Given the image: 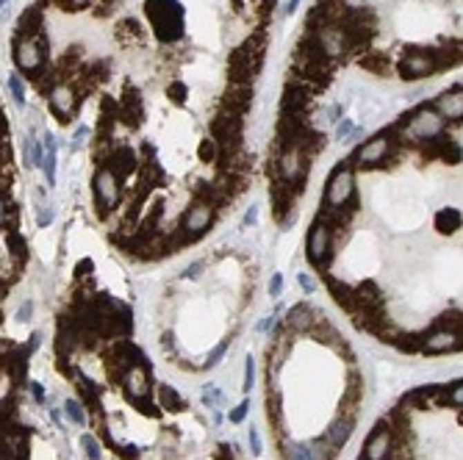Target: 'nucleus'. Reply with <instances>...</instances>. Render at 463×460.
<instances>
[{
  "instance_id": "nucleus-12",
  "label": "nucleus",
  "mask_w": 463,
  "mask_h": 460,
  "mask_svg": "<svg viewBox=\"0 0 463 460\" xmlns=\"http://www.w3.org/2000/svg\"><path fill=\"white\" fill-rule=\"evenodd\" d=\"M81 95L67 84V81H62L50 95H48V103H50V111L56 114V119L59 122H64V125H70L73 122V117H75V111H78V106H81Z\"/></svg>"
},
{
  "instance_id": "nucleus-59",
  "label": "nucleus",
  "mask_w": 463,
  "mask_h": 460,
  "mask_svg": "<svg viewBox=\"0 0 463 460\" xmlns=\"http://www.w3.org/2000/svg\"><path fill=\"white\" fill-rule=\"evenodd\" d=\"M256 219H258V211H256V208H250V211L245 213V224H256Z\"/></svg>"
},
{
  "instance_id": "nucleus-55",
  "label": "nucleus",
  "mask_w": 463,
  "mask_h": 460,
  "mask_svg": "<svg viewBox=\"0 0 463 460\" xmlns=\"http://www.w3.org/2000/svg\"><path fill=\"white\" fill-rule=\"evenodd\" d=\"M31 311H34V303H23L20 305V311H17V319L23 322V319H28L31 316Z\"/></svg>"
},
{
  "instance_id": "nucleus-36",
  "label": "nucleus",
  "mask_w": 463,
  "mask_h": 460,
  "mask_svg": "<svg viewBox=\"0 0 463 460\" xmlns=\"http://www.w3.org/2000/svg\"><path fill=\"white\" fill-rule=\"evenodd\" d=\"M42 169H45V178H48V183L53 186V183H56V150H45Z\"/></svg>"
},
{
  "instance_id": "nucleus-21",
  "label": "nucleus",
  "mask_w": 463,
  "mask_h": 460,
  "mask_svg": "<svg viewBox=\"0 0 463 460\" xmlns=\"http://www.w3.org/2000/svg\"><path fill=\"white\" fill-rule=\"evenodd\" d=\"M15 37H26V39H39L45 37V12L42 6H28L20 20H17V34Z\"/></svg>"
},
{
  "instance_id": "nucleus-11",
  "label": "nucleus",
  "mask_w": 463,
  "mask_h": 460,
  "mask_svg": "<svg viewBox=\"0 0 463 460\" xmlns=\"http://www.w3.org/2000/svg\"><path fill=\"white\" fill-rule=\"evenodd\" d=\"M316 106V95L300 84H292L286 81L283 86V95H281V114H289V117H303L308 119L311 111Z\"/></svg>"
},
{
  "instance_id": "nucleus-25",
  "label": "nucleus",
  "mask_w": 463,
  "mask_h": 460,
  "mask_svg": "<svg viewBox=\"0 0 463 460\" xmlns=\"http://www.w3.org/2000/svg\"><path fill=\"white\" fill-rule=\"evenodd\" d=\"M433 224H435L438 233L449 236V233H455V230L463 227V213L457 208H438L435 216H433Z\"/></svg>"
},
{
  "instance_id": "nucleus-8",
  "label": "nucleus",
  "mask_w": 463,
  "mask_h": 460,
  "mask_svg": "<svg viewBox=\"0 0 463 460\" xmlns=\"http://www.w3.org/2000/svg\"><path fill=\"white\" fill-rule=\"evenodd\" d=\"M122 183H120V178L108 169V166H100L97 172H95V178H92V189H95V208H97V216L106 222L108 216H111V208H114V202L120 200V194H122V189H120Z\"/></svg>"
},
{
  "instance_id": "nucleus-13",
  "label": "nucleus",
  "mask_w": 463,
  "mask_h": 460,
  "mask_svg": "<svg viewBox=\"0 0 463 460\" xmlns=\"http://www.w3.org/2000/svg\"><path fill=\"white\" fill-rule=\"evenodd\" d=\"M253 106V86L227 84V92L216 100V114H239L245 117Z\"/></svg>"
},
{
  "instance_id": "nucleus-37",
  "label": "nucleus",
  "mask_w": 463,
  "mask_h": 460,
  "mask_svg": "<svg viewBox=\"0 0 463 460\" xmlns=\"http://www.w3.org/2000/svg\"><path fill=\"white\" fill-rule=\"evenodd\" d=\"M167 95H169V100H172L175 106H183V103H186V86H183V81H172V84L167 86Z\"/></svg>"
},
{
  "instance_id": "nucleus-44",
  "label": "nucleus",
  "mask_w": 463,
  "mask_h": 460,
  "mask_svg": "<svg viewBox=\"0 0 463 460\" xmlns=\"http://www.w3.org/2000/svg\"><path fill=\"white\" fill-rule=\"evenodd\" d=\"M352 131H355L352 119H339V125H336V136H339V142H341V139H350Z\"/></svg>"
},
{
  "instance_id": "nucleus-26",
  "label": "nucleus",
  "mask_w": 463,
  "mask_h": 460,
  "mask_svg": "<svg viewBox=\"0 0 463 460\" xmlns=\"http://www.w3.org/2000/svg\"><path fill=\"white\" fill-rule=\"evenodd\" d=\"M358 64H361V70H366V73H375V75H391V59L386 56V53H377V50H369V53H363L361 59H358Z\"/></svg>"
},
{
  "instance_id": "nucleus-34",
  "label": "nucleus",
  "mask_w": 463,
  "mask_h": 460,
  "mask_svg": "<svg viewBox=\"0 0 463 460\" xmlns=\"http://www.w3.org/2000/svg\"><path fill=\"white\" fill-rule=\"evenodd\" d=\"M219 144L214 142V139H202L200 144H197V158L202 161V164H216L219 161Z\"/></svg>"
},
{
  "instance_id": "nucleus-43",
  "label": "nucleus",
  "mask_w": 463,
  "mask_h": 460,
  "mask_svg": "<svg viewBox=\"0 0 463 460\" xmlns=\"http://www.w3.org/2000/svg\"><path fill=\"white\" fill-rule=\"evenodd\" d=\"M253 383H256V363H253V358H247L245 361V391H250Z\"/></svg>"
},
{
  "instance_id": "nucleus-27",
  "label": "nucleus",
  "mask_w": 463,
  "mask_h": 460,
  "mask_svg": "<svg viewBox=\"0 0 463 460\" xmlns=\"http://www.w3.org/2000/svg\"><path fill=\"white\" fill-rule=\"evenodd\" d=\"M352 427H355V421H350V419H341V416H336L333 421H330V427H328V438L336 443V446H344L347 441H350V435H352Z\"/></svg>"
},
{
  "instance_id": "nucleus-16",
  "label": "nucleus",
  "mask_w": 463,
  "mask_h": 460,
  "mask_svg": "<svg viewBox=\"0 0 463 460\" xmlns=\"http://www.w3.org/2000/svg\"><path fill=\"white\" fill-rule=\"evenodd\" d=\"M463 338L452 330H430L424 333V352L427 355H444V352H460Z\"/></svg>"
},
{
  "instance_id": "nucleus-57",
  "label": "nucleus",
  "mask_w": 463,
  "mask_h": 460,
  "mask_svg": "<svg viewBox=\"0 0 463 460\" xmlns=\"http://www.w3.org/2000/svg\"><path fill=\"white\" fill-rule=\"evenodd\" d=\"M28 385H31V394H34V399H37V402H42V399H45V391H42V385H39V383H28Z\"/></svg>"
},
{
  "instance_id": "nucleus-49",
  "label": "nucleus",
  "mask_w": 463,
  "mask_h": 460,
  "mask_svg": "<svg viewBox=\"0 0 463 460\" xmlns=\"http://www.w3.org/2000/svg\"><path fill=\"white\" fill-rule=\"evenodd\" d=\"M452 405H460V408H463V380L452 383Z\"/></svg>"
},
{
  "instance_id": "nucleus-48",
  "label": "nucleus",
  "mask_w": 463,
  "mask_h": 460,
  "mask_svg": "<svg viewBox=\"0 0 463 460\" xmlns=\"http://www.w3.org/2000/svg\"><path fill=\"white\" fill-rule=\"evenodd\" d=\"M297 280H300V286H303V291H308V294H311V291L316 289V283H314V278H311L308 272H300V275H297Z\"/></svg>"
},
{
  "instance_id": "nucleus-7",
  "label": "nucleus",
  "mask_w": 463,
  "mask_h": 460,
  "mask_svg": "<svg viewBox=\"0 0 463 460\" xmlns=\"http://www.w3.org/2000/svg\"><path fill=\"white\" fill-rule=\"evenodd\" d=\"M397 73H399V78H405V81H419V78H427V75L441 73V67H438V59H435L433 48H410V50L397 61Z\"/></svg>"
},
{
  "instance_id": "nucleus-51",
  "label": "nucleus",
  "mask_w": 463,
  "mask_h": 460,
  "mask_svg": "<svg viewBox=\"0 0 463 460\" xmlns=\"http://www.w3.org/2000/svg\"><path fill=\"white\" fill-rule=\"evenodd\" d=\"M161 347L172 352V347H175V333H172V330H164V333H161Z\"/></svg>"
},
{
  "instance_id": "nucleus-32",
  "label": "nucleus",
  "mask_w": 463,
  "mask_h": 460,
  "mask_svg": "<svg viewBox=\"0 0 463 460\" xmlns=\"http://www.w3.org/2000/svg\"><path fill=\"white\" fill-rule=\"evenodd\" d=\"M281 454L283 460H314L311 457V443H283L281 446Z\"/></svg>"
},
{
  "instance_id": "nucleus-2",
  "label": "nucleus",
  "mask_w": 463,
  "mask_h": 460,
  "mask_svg": "<svg viewBox=\"0 0 463 460\" xmlns=\"http://www.w3.org/2000/svg\"><path fill=\"white\" fill-rule=\"evenodd\" d=\"M144 15L164 45H175L178 39H183V6L178 0H147Z\"/></svg>"
},
{
  "instance_id": "nucleus-39",
  "label": "nucleus",
  "mask_w": 463,
  "mask_h": 460,
  "mask_svg": "<svg viewBox=\"0 0 463 460\" xmlns=\"http://www.w3.org/2000/svg\"><path fill=\"white\" fill-rule=\"evenodd\" d=\"M9 89H12V97L17 106H26V89H23V81L20 75H9Z\"/></svg>"
},
{
  "instance_id": "nucleus-58",
  "label": "nucleus",
  "mask_w": 463,
  "mask_h": 460,
  "mask_svg": "<svg viewBox=\"0 0 463 460\" xmlns=\"http://www.w3.org/2000/svg\"><path fill=\"white\" fill-rule=\"evenodd\" d=\"M50 219H53V211H50V208H42V211H39V224H48Z\"/></svg>"
},
{
  "instance_id": "nucleus-47",
  "label": "nucleus",
  "mask_w": 463,
  "mask_h": 460,
  "mask_svg": "<svg viewBox=\"0 0 463 460\" xmlns=\"http://www.w3.org/2000/svg\"><path fill=\"white\" fill-rule=\"evenodd\" d=\"M328 119H330V122L344 119V106H341V103H333V106L328 108Z\"/></svg>"
},
{
  "instance_id": "nucleus-30",
  "label": "nucleus",
  "mask_w": 463,
  "mask_h": 460,
  "mask_svg": "<svg viewBox=\"0 0 463 460\" xmlns=\"http://www.w3.org/2000/svg\"><path fill=\"white\" fill-rule=\"evenodd\" d=\"M158 402H161V408H167V410H183V408H186L183 396H180L172 385H167V383L158 385Z\"/></svg>"
},
{
  "instance_id": "nucleus-41",
  "label": "nucleus",
  "mask_w": 463,
  "mask_h": 460,
  "mask_svg": "<svg viewBox=\"0 0 463 460\" xmlns=\"http://www.w3.org/2000/svg\"><path fill=\"white\" fill-rule=\"evenodd\" d=\"M95 269V264H92V258H84V261H78V267H75V280L78 283H86V280H92V272Z\"/></svg>"
},
{
  "instance_id": "nucleus-18",
  "label": "nucleus",
  "mask_w": 463,
  "mask_h": 460,
  "mask_svg": "<svg viewBox=\"0 0 463 460\" xmlns=\"http://www.w3.org/2000/svg\"><path fill=\"white\" fill-rule=\"evenodd\" d=\"M391 441H394V435H391L386 419H380V421L375 424V432L366 438L363 454H366L369 460H383V457L388 454V449H391Z\"/></svg>"
},
{
  "instance_id": "nucleus-20",
  "label": "nucleus",
  "mask_w": 463,
  "mask_h": 460,
  "mask_svg": "<svg viewBox=\"0 0 463 460\" xmlns=\"http://www.w3.org/2000/svg\"><path fill=\"white\" fill-rule=\"evenodd\" d=\"M433 106H435V111H438L444 119H449V122H463V86L449 89V92H441Z\"/></svg>"
},
{
  "instance_id": "nucleus-17",
  "label": "nucleus",
  "mask_w": 463,
  "mask_h": 460,
  "mask_svg": "<svg viewBox=\"0 0 463 460\" xmlns=\"http://www.w3.org/2000/svg\"><path fill=\"white\" fill-rule=\"evenodd\" d=\"M108 169L120 178V183H125L136 169H139V155L128 147V144H117L114 153H111V161H108Z\"/></svg>"
},
{
  "instance_id": "nucleus-14",
  "label": "nucleus",
  "mask_w": 463,
  "mask_h": 460,
  "mask_svg": "<svg viewBox=\"0 0 463 460\" xmlns=\"http://www.w3.org/2000/svg\"><path fill=\"white\" fill-rule=\"evenodd\" d=\"M214 219H216V208H211V205H205V202L194 200V202L189 205V211L180 216V227L202 239V233H205V230L214 224Z\"/></svg>"
},
{
  "instance_id": "nucleus-56",
  "label": "nucleus",
  "mask_w": 463,
  "mask_h": 460,
  "mask_svg": "<svg viewBox=\"0 0 463 460\" xmlns=\"http://www.w3.org/2000/svg\"><path fill=\"white\" fill-rule=\"evenodd\" d=\"M275 325H278V322H275V316H267V319L258 325V330H261V333H267V330H275Z\"/></svg>"
},
{
  "instance_id": "nucleus-10",
  "label": "nucleus",
  "mask_w": 463,
  "mask_h": 460,
  "mask_svg": "<svg viewBox=\"0 0 463 460\" xmlns=\"http://www.w3.org/2000/svg\"><path fill=\"white\" fill-rule=\"evenodd\" d=\"M314 37H316V42H319V48L325 50V56L330 59V61H347V59H352V45H350V34H347V28H341V26H325V28H319V31H311Z\"/></svg>"
},
{
  "instance_id": "nucleus-19",
  "label": "nucleus",
  "mask_w": 463,
  "mask_h": 460,
  "mask_svg": "<svg viewBox=\"0 0 463 460\" xmlns=\"http://www.w3.org/2000/svg\"><path fill=\"white\" fill-rule=\"evenodd\" d=\"M125 383V394L133 399V402H147L153 396V385H150V372L144 366H136L128 372V377L122 380Z\"/></svg>"
},
{
  "instance_id": "nucleus-3",
  "label": "nucleus",
  "mask_w": 463,
  "mask_h": 460,
  "mask_svg": "<svg viewBox=\"0 0 463 460\" xmlns=\"http://www.w3.org/2000/svg\"><path fill=\"white\" fill-rule=\"evenodd\" d=\"M399 153H402V144H397L386 131H380L377 136H372L369 142L355 147V153L347 161L361 169H377V166H394Z\"/></svg>"
},
{
  "instance_id": "nucleus-60",
  "label": "nucleus",
  "mask_w": 463,
  "mask_h": 460,
  "mask_svg": "<svg viewBox=\"0 0 463 460\" xmlns=\"http://www.w3.org/2000/svg\"><path fill=\"white\" fill-rule=\"evenodd\" d=\"M297 6H300V0H289V3H286V15H294Z\"/></svg>"
},
{
  "instance_id": "nucleus-42",
  "label": "nucleus",
  "mask_w": 463,
  "mask_h": 460,
  "mask_svg": "<svg viewBox=\"0 0 463 460\" xmlns=\"http://www.w3.org/2000/svg\"><path fill=\"white\" fill-rule=\"evenodd\" d=\"M81 443H84V449H86V457L89 460H100L103 454H100V443L95 441V435H84L81 438Z\"/></svg>"
},
{
  "instance_id": "nucleus-1",
  "label": "nucleus",
  "mask_w": 463,
  "mask_h": 460,
  "mask_svg": "<svg viewBox=\"0 0 463 460\" xmlns=\"http://www.w3.org/2000/svg\"><path fill=\"white\" fill-rule=\"evenodd\" d=\"M267 45H270L267 28L253 31L234 53L227 56V81H230V84H239V86H253V81H256L258 73H261Z\"/></svg>"
},
{
  "instance_id": "nucleus-6",
  "label": "nucleus",
  "mask_w": 463,
  "mask_h": 460,
  "mask_svg": "<svg viewBox=\"0 0 463 460\" xmlns=\"http://www.w3.org/2000/svg\"><path fill=\"white\" fill-rule=\"evenodd\" d=\"M12 56H15L17 70L26 73V78L42 73V70H45V56H48V37H39V39L15 37V42H12Z\"/></svg>"
},
{
  "instance_id": "nucleus-35",
  "label": "nucleus",
  "mask_w": 463,
  "mask_h": 460,
  "mask_svg": "<svg viewBox=\"0 0 463 460\" xmlns=\"http://www.w3.org/2000/svg\"><path fill=\"white\" fill-rule=\"evenodd\" d=\"M26 158L31 161V166H39V164H42V158H45V153L39 150V142H37L34 136H28V139H26Z\"/></svg>"
},
{
  "instance_id": "nucleus-4",
  "label": "nucleus",
  "mask_w": 463,
  "mask_h": 460,
  "mask_svg": "<svg viewBox=\"0 0 463 460\" xmlns=\"http://www.w3.org/2000/svg\"><path fill=\"white\" fill-rule=\"evenodd\" d=\"M330 247H333V227L325 224L322 219H314L308 227V239H305V258L319 275L330 272V264L336 258Z\"/></svg>"
},
{
  "instance_id": "nucleus-24",
  "label": "nucleus",
  "mask_w": 463,
  "mask_h": 460,
  "mask_svg": "<svg viewBox=\"0 0 463 460\" xmlns=\"http://www.w3.org/2000/svg\"><path fill=\"white\" fill-rule=\"evenodd\" d=\"M314 319H316V314H314V308L305 305V303L294 305V308L286 314V325H289V330H292L294 336H308V330L314 327Z\"/></svg>"
},
{
  "instance_id": "nucleus-50",
  "label": "nucleus",
  "mask_w": 463,
  "mask_h": 460,
  "mask_svg": "<svg viewBox=\"0 0 463 460\" xmlns=\"http://www.w3.org/2000/svg\"><path fill=\"white\" fill-rule=\"evenodd\" d=\"M281 291H283V278H281V275H272V280H270V294H272V297H281Z\"/></svg>"
},
{
  "instance_id": "nucleus-29",
  "label": "nucleus",
  "mask_w": 463,
  "mask_h": 460,
  "mask_svg": "<svg viewBox=\"0 0 463 460\" xmlns=\"http://www.w3.org/2000/svg\"><path fill=\"white\" fill-rule=\"evenodd\" d=\"M339 449H341V446H336L328 435L311 441V457H314V460H336V457H339Z\"/></svg>"
},
{
  "instance_id": "nucleus-40",
  "label": "nucleus",
  "mask_w": 463,
  "mask_h": 460,
  "mask_svg": "<svg viewBox=\"0 0 463 460\" xmlns=\"http://www.w3.org/2000/svg\"><path fill=\"white\" fill-rule=\"evenodd\" d=\"M227 344H230V338H225V341H222L219 347H214V349H211V355L205 358V363H202V369H214V366H216V363L222 361V355L227 352Z\"/></svg>"
},
{
  "instance_id": "nucleus-53",
  "label": "nucleus",
  "mask_w": 463,
  "mask_h": 460,
  "mask_svg": "<svg viewBox=\"0 0 463 460\" xmlns=\"http://www.w3.org/2000/svg\"><path fill=\"white\" fill-rule=\"evenodd\" d=\"M214 460H234V454H230V446H216V452H214Z\"/></svg>"
},
{
  "instance_id": "nucleus-33",
  "label": "nucleus",
  "mask_w": 463,
  "mask_h": 460,
  "mask_svg": "<svg viewBox=\"0 0 463 460\" xmlns=\"http://www.w3.org/2000/svg\"><path fill=\"white\" fill-rule=\"evenodd\" d=\"M117 34H120V39H125V42H142V26L136 23V20H122L120 26H117Z\"/></svg>"
},
{
  "instance_id": "nucleus-5",
  "label": "nucleus",
  "mask_w": 463,
  "mask_h": 460,
  "mask_svg": "<svg viewBox=\"0 0 463 460\" xmlns=\"http://www.w3.org/2000/svg\"><path fill=\"white\" fill-rule=\"evenodd\" d=\"M267 178H270V200H272V216H275V222L281 224L283 219H286V213L289 211H294L297 208V197H300V191L281 175V166H278V161H270L267 164Z\"/></svg>"
},
{
  "instance_id": "nucleus-46",
  "label": "nucleus",
  "mask_w": 463,
  "mask_h": 460,
  "mask_svg": "<svg viewBox=\"0 0 463 460\" xmlns=\"http://www.w3.org/2000/svg\"><path fill=\"white\" fill-rule=\"evenodd\" d=\"M247 410H250V402H242L236 410H230V421L234 424H239V421H245V416H247Z\"/></svg>"
},
{
  "instance_id": "nucleus-54",
  "label": "nucleus",
  "mask_w": 463,
  "mask_h": 460,
  "mask_svg": "<svg viewBox=\"0 0 463 460\" xmlns=\"http://www.w3.org/2000/svg\"><path fill=\"white\" fill-rule=\"evenodd\" d=\"M250 449H253V454H261V438L256 430H250Z\"/></svg>"
},
{
  "instance_id": "nucleus-61",
  "label": "nucleus",
  "mask_w": 463,
  "mask_h": 460,
  "mask_svg": "<svg viewBox=\"0 0 463 460\" xmlns=\"http://www.w3.org/2000/svg\"><path fill=\"white\" fill-rule=\"evenodd\" d=\"M0 3H3V15L9 12V3H12V0H0Z\"/></svg>"
},
{
  "instance_id": "nucleus-22",
  "label": "nucleus",
  "mask_w": 463,
  "mask_h": 460,
  "mask_svg": "<svg viewBox=\"0 0 463 460\" xmlns=\"http://www.w3.org/2000/svg\"><path fill=\"white\" fill-rule=\"evenodd\" d=\"M144 117V106H142V95L133 89H125V95L120 97V122L125 128H139Z\"/></svg>"
},
{
  "instance_id": "nucleus-9",
  "label": "nucleus",
  "mask_w": 463,
  "mask_h": 460,
  "mask_svg": "<svg viewBox=\"0 0 463 460\" xmlns=\"http://www.w3.org/2000/svg\"><path fill=\"white\" fill-rule=\"evenodd\" d=\"M355 197V178H352V164L350 161H341L333 172H330V178H328V183H325V202L328 205H333V208H339V205H347L350 200Z\"/></svg>"
},
{
  "instance_id": "nucleus-15",
  "label": "nucleus",
  "mask_w": 463,
  "mask_h": 460,
  "mask_svg": "<svg viewBox=\"0 0 463 460\" xmlns=\"http://www.w3.org/2000/svg\"><path fill=\"white\" fill-rule=\"evenodd\" d=\"M325 286H328V291H330V297H333V303L344 311V314H355L361 305H358V294H355V286H350L347 280H336L330 272L325 275Z\"/></svg>"
},
{
  "instance_id": "nucleus-31",
  "label": "nucleus",
  "mask_w": 463,
  "mask_h": 460,
  "mask_svg": "<svg viewBox=\"0 0 463 460\" xmlns=\"http://www.w3.org/2000/svg\"><path fill=\"white\" fill-rule=\"evenodd\" d=\"M20 224V208L12 200V194H3V230H17Z\"/></svg>"
},
{
  "instance_id": "nucleus-38",
  "label": "nucleus",
  "mask_w": 463,
  "mask_h": 460,
  "mask_svg": "<svg viewBox=\"0 0 463 460\" xmlns=\"http://www.w3.org/2000/svg\"><path fill=\"white\" fill-rule=\"evenodd\" d=\"M64 413H67V419H70L73 424H84V421H86V416H84V410H81V402L67 399V402H64Z\"/></svg>"
},
{
  "instance_id": "nucleus-23",
  "label": "nucleus",
  "mask_w": 463,
  "mask_h": 460,
  "mask_svg": "<svg viewBox=\"0 0 463 460\" xmlns=\"http://www.w3.org/2000/svg\"><path fill=\"white\" fill-rule=\"evenodd\" d=\"M355 294H358V305H361V308H366V311H386V297H383V291L377 289L375 280L358 283V286H355ZM361 308H358V311H361ZM358 311H355V314H358Z\"/></svg>"
},
{
  "instance_id": "nucleus-45",
  "label": "nucleus",
  "mask_w": 463,
  "mask_h": 460,
  "mask_svg": "<svg viewBox=\"0 0 463 460\" xmlns=\"http://www.w3.org/2000/svg\"><path fill=\"white\" fill-rule=\"evenodd\" d=\"M202 269H205V264H202V261H194L191 267H186V269L180 272V278H189V280H197Z\"/></svg>"
},
{
  "instance_id": "nucleus-28",
  "label": "nucleus",
  "mask_w": 463,
  "mask_h": 460,
  "mask_svg": "<svg viewBox=\"0 0 463 460\" xmlns=\"http://www.w3.org/2000/svg\"><path fill=\"white\" fill-rule=\"evenodd\" d=\"M391 347H397L399 352H408V355L424 352V333H399Z\"/></svg>"
},
{
  "instance_id": "nucleus-52",
  "label": "nucleus",
  "mask_w": 463,
  "mask_h": 460,
  "mask_svg": "<svg viewBox=\"0 0 463 460\" xmlns=\"http://www.w3.org/2000/svg\"><path fill=\"white\" fill-rule=\"evenodd\" d=\"M117 454H120L122 460H139V452H136L133 446H122V449H117Z\"/></svg>"
}]
</instances>
